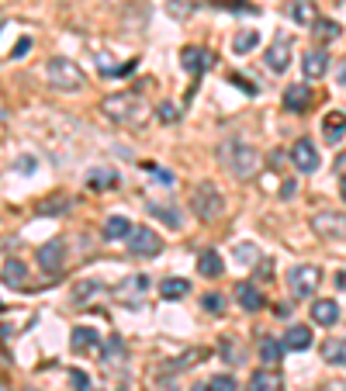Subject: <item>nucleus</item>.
<instances>
[{"label":"nucleus","mask_w":346,"mask_h":391,"mask_svg":"<svg viewBox=\"0 0 346 391\" xmlns=\"http://www.w3.org/2000/svg\"><path fill=\"white\" fill-rule=\"evenodd\" d=\"M177 118H180V114H177V107L173 105H160V122L163 125H173Z\"/></svg>","instance_id":"58836bf2"},{"label":"nucleus","mask_w":346,"mask_h":391,"mask_svg":"<svg viewBox=\"0 0 346 391\" xmlns=\"http://www.w3.org/2000/svg\"><path fill=\"white\" fill-rule=\"evenodd\" d=\"M312 229H315L322 239L340 242V239H346V211H319V215L312 218Z\"/></svg>","instance_id":"423d86ee"},{"label":"nucleus","mask_w":346,"mask_h":391,"mask_svg":"<svg viewBox=\"0 0 346 391\" xmlns=\"http://www.w3.org/2000/svg\"><path fill=\"white\" fill-rule=\"evenodd\" d=\"M18 170H21V173H31V170H35V159L28 156V159H18Z\"/></svg>","instance_id":"79ce46f5"},{"label":"nucleus","mask_w":346,"mask_h":391,"mask_svg":"<svg viewBox=\"0 0 346 391\" xmlns=\"http://www.w3.org/2000/svg\"><path fill=\"white\" fill-rule=\"evenodd\" d=\"M218 159L232 170V177H239V181H246V177H253L256 170H260V153L249 146V142H239V139H229L222 149H218Z\"/></svg>","instance_id":"f257e3e1"},{"label":"nucleus","mask_w":346,"mask_h":391,"mask_svg":"<svg viewBox=\"0 0 346 391\" xmlns=\"http://www.w3.org/2000/svg\"><path fill=\"white\" fill-rule=\"evenodd\" d=\"M198 7H205V0H170L166 4V11L177 18V21H184V18H190Z\"/></svg>","instance_id":"a878e982"},{"label":"nucleus","mask_w":346,"mask_h":391,"mask_svg":"<svg viewBox=\"0 0 346 391\" xmlns=\"http://www.w3.org/2000/svg\"><path fill=\"white\" fill-rule=\"evenodd\" d=\"M322 284V270L315 263H298L288 270V287H291L294 298H312Z\"/></svg>","instance_id":"39448f33"},{"label":"nucleus","mask_w":346,"mask_h":391,"mask_svg":"<svg viewBox=\"0 0 346 391\" xmlns=\"http://www.w3.org/2000/svg\"><path fill=\"white\" fill-rule=\"evenodd\" d=\"M149 211H153L156 218H163L170 229H177V225H180V215H177V208H163V205H156V201H149Z\"/></svg>","instance_id":"2f4dec72"},{"label":"nucleus","mask_w":346,"mask_h":391,"mask_svg":"<svg viewBox=\"0 0 346 391\" xmlns=\"http://www.w3.org/2000/svg\"><path fill=\"white\" fill-rule=\"evenodd\" d=\"M301 73H305V80H319L329 73V55L322 53V49H315V53H305V59H301Z\"/></svg>","instance_id":"ddd939ff"},{"label":"nucleus","mask_w":346,"mask_h":391,"mask_svg":"<svg viewBox=\"0 0 346 391\" xmlns=\"http://www.w3.org/2000/svg\"><path fill=\"white\" fill-rule=\"evenodd\" d=\"M201 305H205V312H212V315H222V312H225V298H222L218 291H208V294L201 298Z\"/></svg>","instance_id":"72a5a7b5"},{"label":"nucleus","mask_w":346,"mask_h":391,"mask_svg":"<svg viewBox=\"0 0 346 391\" xmlns=\"http://www.w3.org/2000/svg\"><path fill=\"white\" fill-rule=\"evenodd\" d=\"M315 35H319L322 42H333V38H340V25H336V21H329V18H319V21H315Z\"/></svg>","instance_id":"7c9ffc66"},{"label":"nucleus","mask_w":346,"mask_h":391,"mask_svg":"<svg viewBox=\"0 0 346 391\" xmlns=\"http://www.w3.org/2000/svg\"><path fill=\"white\" fill-rule=\"evenodd\" d=\"M101 111H104L107 122L114 125H125V122H135V114L142 111V97L135 90H125V94H111L101 101Z\"/></svg>","instance_id":"7ed1b4c3"},{"label":"nucleus","mask_w":346,"mask_h":391,"mask_svg":"<svg viewBox=\"0 0 346 391\" xmlns=\"http://www.w3.org/2000/svg\"><path fill=\"white\" fill-rule=\"evenodd\" d=\"M45 73H49V83H53L55 90H63V94H73V90H83V87H87L83 70L73 63V59H66V55H55V59H49Z\"/></svg>","instance_id":"f03ea898"},{"label":"nucleus","mask_w":346,"mask_h":391,"mask_svg":"<svg viewBox=\"0 0 346 391\" xmlns=\"http://www.w3.org/2000/svg\"><path fill=\"white\" fill-rule=\"evenodd\" d=\"M97 346H101V339H97L94 329H83V326L73 329V336H70V350L73 353H97Z\"/></svg>","instance_id":"2eb2a0df"},{"label":"nucleus","mask_w":346,"mask_h":391,"mask_svg":"<svg viewBox=\"0 0 346 391\" xmlns=\"http://www.w3.org/2000/svg\"><path fill=\"white\" fill-rule=\"evenodd\" d=\"M308 105H312V90H308L305 83H294V87H288V90H284V107H288V111L301 114Z\"/></svg>","instance_id":"f3484780"},{"label":"nucleus","mask_w":346,"mask_h":391,"mask_svg":"<svg viewBox=\"0 0 346 391\" xmlns=\"http://www.w3.org/2000/svg\"><path fill=\"white\" fill-rule=\"evenodd\" d=\"M312 322H315V326H336V322H340V305H336L333 298H319V301L312 305Z\"/></svg>","instance_id":"4468645a"},{"label":"nucleus","mask_w":346,"mask_h":391,"mask_svg":"<svg viewBox=\"0 0 346 391\" xmlns=\"http://www.w3.org/2000/svg\"><path fill=\"white\" fill-rule=\"evenodd\" d=\"M256 45H260V31H239V35L232 38V49H236L239 55L242 53H253Z\"/></svg>","instance_id":"bb28decb"},{"label":"nucleus","mask_w":346,"mask_h":391,"mask_svg":"<svg viewBox=\"0 0 346 391\" xmlns=\"http://www.w3.org/2000/svg\"><path fill=\"white\" fill-rule=\"evenodd\" d=\"M281 357H284V343L266 336L264 343H260V360H264V364H281Z\"/></svg>","instance_id":"5701e85b"},{"label":"nucleus","mask_w":346,"mask_h":391,"mask_svg":"<svg viewBox=\"0 0 346 391\" xmlns=\"http://www.w3.org/2000/svg\"><path fill=\"white\" fill-rule=\"evenodd\" d=\"M288 312H291L288 305H274V315H281V318H288Z\"/></svg>","instance_id":"49530a36"},{"label":"nucleus","mask_w":346,"mask_h":391,"mask_svg":"<svg viewBox=\"0 0 346 391\" xmlns=\"http://www.w3.org/2000/svg\"><path fill=\"white\" fill-rule=\"evenodd\" d=\"M180 66H184L187 73H194V80H198L208 66H215V55L208 49H201V45H187L184 53H180Z\"/></svg>","instance_id":"9d476101"},{"label":"nucleus","mask_w":346,"mask_h":391,"mask_svg":"<svg viewBox=\"0 0 346 391\" xmlns=\"http://www.w3.org/2000/svg\"><path fill=\"white\" fill-rule=\"evenodd\" d=\"M284 350H294V353H301V350H308L312 346V329L308 326H291L288 333H284Z\"/></svg>","instance_id":"6ab92c4d"},{"label":"nucleus","mask_w":346,"mask_h":391,"mask_svg":"<svg viewBox=\"0 0 346 391\" xmlns=\"http://www.w3.org/2000/svg\"><path fill=\"white\" fill-rule=\"evenodd\" d=\"M336 80H340V87H346V59L336 66Z\"/></svg>","instance_id":"37998d69"},{"label":"nucleus","mask_w":346,"mask_h":391,"mask_svg":"<svg viewBox=\"0 0 346 391\" xmlns=\"http://www.w3.org/2000/svg\"><path fill=\"white\" fill-rule=\"evenodd\" d=\"M0 312H4V301H0Z\"/></svg>","instance_id":"3c124183"},{"label":"nucleus","mask_w":346,"mask_h":391,"mask_svg":"<svg viewBox=\"0 0 346 391\" xmlns=\"http://www.w3.org/2000/svg\"><path fill=\"white\" fill-rule=\"evenodd\" d=\"M281 388H284L281 374H277V370H270V367H264V370H253L249 388H246V391H281Z\"/></svg>","instance_id":"dca6fc26"},{"label":"nucleus","mask_w":346,"mask_h":391,"mask_svg":"<svg viewBox=\"0 0 346 391\" xmlns=\"http://www.w3.org/2000/svg\"><path fill=\"white\" fill-rule=\"evenodd\" d=\"M70 205H73V201H70V198H63V201H38V215H55V211H66L70 208Z\"/></svg>","instance_id":"f704fd0d"},{"label":"nucleus","mask_w":346,"mask_h":391,"mask_svg":"<svg viewBox=\"0 0 346 391\" xmlns=\"http://www.w3.org/2000/svg\"><path fill=\"white\" fill-rule=\"evenodd\" d=\"M236 301H239L246 312H260V309H264V294H260V287L246 284V281L236 284Z\"/></svg>","instance_id":"a211bd4d"},{"label":"nucleus","mask_w":346,"mask_h":391,"mask_svg":"<svg viewBox=\"0 0 346 391\" xmlns=\"http://www.w3.org/2000/svg\"><path fill=\"white\" fill-rule=\"evenodd\" d=\"M236 260L239 263H256V246H253V242H239V246H236Z\"/></svg>","instance_id":"c9c22d12"},{"label":"nucleus","mask_w":346,"mask_h":391,"mask_svg":"<svg viewBox=\"0 0 346 391\" xmlns=\"http://www.w3.org/2000/svg\"><path fill=\"white\" fill-rule=\"evenodd\" d=\"M87 183H90L94 191H107V187H118V173H114V170H94Z\"/></svg>","instance_id":"cd10ccee"},{"label":"nucleus","mask_w":346,"mask_h":391,"mask_svg":"<svg viewBox=\"0 0 346 391\" xmlns=\"http://www.w3.org/2000/svg\"><path fill=\"white\" fill-rule=\"evenodd\" d=\"M129 235H132V222H129V218L111 215V218L104 222V239H111V242H114V239H129Z\"/></svg>","instance_id":"4be33fe9"},{"label":"nucleus","mask_w":346,"mask_h":391,"mask_svg":"<svg viewBox=\"0 0 346 391\" xmlns=\"http://www.w3.org/2000/svg\"><path fill=\"white\" fill-rule=\"evenodd\" d=\"M190 391H208V385H205V388H201V385H194V388H190Z\"/></svg>","instance_id":"09e8293b"},{"label":"nucleus","mask_w":346,"mask_h":391,"mask_svg":"<svg viewBox=\"0 0 346 391\" xmlns=\"http://www.w3.org/2000/svg\"><path fill=\"white\" fill-rule=\"evenodd\" d=\"M291 163H294V170L312 173V170H319V149H315L308 139H298L291 146Z\"/></svg>","instance_id":"1a4fd4ad"},{"label":"nucleus","mask_w":346,"mask_h":391,"mask_svg":"<svg viewBox=\"0 0 346 391\" xmlns=\"http://www.w3.org/2000/svg\"><path fill=\"white\" fill-rule=\"evenodd\" d=\"M0 391H11V388H7V385H4V381H0Z\"/></svg>","instance_id":"8fccbe9b"},{"label":"nucleus","mask_w":346,"mask_h":391,"mask_svg":"<svg viewBox=\"0 0 346 391\" xmlns=\"http://www.w3.org/2000/svg\"><path fill=\"white\" fill-rule=\"evenodd\" d=\"M212 7H218V11H236V14H260V7L256 4H246V0H215Z\"/></svg>","instance_id":"c85d7f7f"},{"label":"nucleus","mask_w":346,"mask_h":391,"mask_svg":"<svg viewBox=\"0 0 346 391\" xmlns=\"http://www.w3.org/2000/svg\"><path fill=\"white\" fill-rule=\"evenodd\" d=\"M35 260H38V267H42L45 274H63V267H66V246H63V239L45 242Z\"/></svg>","instance_id":"6e6552de"},{"label":"nucleus","mask_w":346,"mask_h":391,"mask_svg":"<svg viewBox=\"0 0 346 391\" xmlns=\"http://www.w3.org/2000/svg\"><path fill=\"white\" fill-rule=\"evenodd\" d=\"M336 287H340V291H346V270H340V274H336Z\"/></svg>","instance_id":"a18cd8bd"},{"label":"nucleus","mask_w":346,"mask_h":391,"mask_svg":"<svg viewBox=\"0 0 346 391\" xmlns=\"http://www.w3.org/2000/svg\"><path fill=\"white\" fill-rule=\"evenodd\" d=\"M146 170H149V173H153L160 183H166V187L173 183V173H170V170H163V166H156V163H146Z\"/></svg>","instance_id":"e433bc0d"},{"label":"nucleus","mask_w":346,"mask_h":391,"mask_svg":"<svg viewBox=\"0 0 346 391\" xmlns=\"http://www.w3.org/2000/svg\"><path fill=\"white\" fill-rule=\"evenodd\" d=\"M0 277H4V284H7V287L21 291V287H25V281H28V267L21 260H7V263H4V274H0Z\"/></svg>","instance_id":"412c9836"},{"label":"nucleus","mask_w":346,"mask_h":391,"mask_svg":"<svg viewBox=\"0 0 346 391\" xmlns=\"http://www.w3.org/2000/svg\"><path fill=\"white\" fill-rule=\"evenodd\" d=\"M291 18L298 21V25H315V21H319L312 4H294V7H291Z\"/></svg>","instance_id":"c756f323"},{"label":"nucleus","mask_w":346,"mask_h":391,"mask_svg":"<svg viewBox=\"0 0 346 391\" xmlns=\"http://www.w3.org/2000/svg\"><path fill=\"white\" fill-rule=\"evenodd\" d=\"M322 391H346V381H329Z\"/></svg>","instance_id":"c03bdc74"},{"label":"nucleus","mask_w":346,"mask_h":391,"mask_svg":"<svg viewBox=\"0 0 346 391\" xmlns=\"http://www.w3.org/2000/svg\"><path fill=\"white\" fill-rule=\"evenodd\" d=\"M129 250H132L135 257H160L163 239L153 232V229L139 225V229H132V235H129Z\"/></svg>","instance_id":"0eeeda50"},{"label":"nucleus","mask_w":346,"mask_h":391,"mask_svg":"<svg viewBox=\"0 0 346 391\" xmlns=\"http://www.w3.org/2000/svg\"><path fill=\"white\" fill-rule=\"evenodd\" d=\"M222 211H225L222 191H218L212 181L198 183V187H194V215L205 218V222H215V218H222Z\"/></svg>","instance_id":"20e7f679"},{"label":"nucleus","mask_w":346,"mask_h":391,"mask_svg":"<svg viewBox=\"0 0 346 391\" xmlns=\"http://www.w3.org/2000/svg\"><path fill=\"white\" fill-rule=\"evenodd\" d=\"M208 391H239V385H236L232 374H215L212 381H208Z\"/></svg>","instance_id":"473e14b6"},{"label":"nucleus","mask_w":346,"mask_h":391,"mask_svg":"<svg viewBox=\"0 0 346 391\" xmlns=\"http://www.w3.org/2000/svg\"><path fill=\"white\" fill-rule=\"evenodd\" d=\"M340 194H343V201H346V177H343V183H340Z\"/></svg>","instance_id":"de8ad7c7"},{"label":"nucleus","mask_w":346,"mask_h":391,"mask_svg":"<svg viewBox=\"0 0 346 391\" xmlns=\"http://www.w3.org/2000/svg\"><path fill=\"white\" fill-rule=\"evenodd\" d=\"M187 291H190V284H187L184 277H170V281H163L160 284L163 301H177V298H184Z\"/></svg>","instance_id":"b1692460"},{"label":"nucleus","mask_w":346,"mask_h":391,"mask_svg":"<svg viewBox=\"0 0 346 391\" xmlns=\"http://www.w3.org/2000/svg\"><path fill=\"white\" fill-rule=\"evenodd\" d=\"M322 357H325L329 364L346 367V339H329V343L322 346Z\"/></svg>","instance_id":"393cba45"},{"label":"nucleus","mask_w":346,"mask_h":391,"mask_svg":"<svg viewBox=\"0 0 346 391\" xmlns=\"http://www.w3.org/2000/svg\"><path fill=\"white\" fill-rule=\"evenodd\" d=\"M288 63H291V38H288V35H281V38L266 49V66H270L274 73H284V70H288Z\"/></svg>","instance_id":"9b49d317"},{"label":"nucleus","mask_w":346,"mask_h":391,"mask_svg":"<svg viewBox=\"0 0 346 391\" xmlns=\"http://www.w3.org/2000/svg\"><path fill=\"white\" fill-rule=\"evenodd\" d=\"M198 274H201V277H222V274H225L222 253H215V250H205V253L198 257Z\"/></svg>","instance_id":"aec40b11"},{"label":"nucleus","mask_w":346,"mask_h":391,"mask_svg":"<svg viewBox=\"0 0 346 391\" xmlns=\"http://www.w3.org/2000/svg\"><path fill=\"white\" fill-rule=\"evenodd\" d=\"M322 135H325L329 146L343 142L346 139V114L343 111H329V114H325V122H322Z\"/></svg>","instance_id":"f8f14e48"},{"label":"nucleus","mask_w":346,"mask_h":391,"mask_svg":"<svg viewBox=\"0 0 346 391\" xmlns=\"http://www.w3.org/2000/svg\"><path fill=\"white\" fill-rule=\"evenodd\" d=\"M70 377H73V385H77V388H80V391H87V388H90V377H87V374H80V370H73Z\"/></svg>","instance_id":"ea45409f"},{"label":"nucleus","mask_w":346,"mask_h":391,"mask_svg":"<svg viewBox=\"0 0 346 391\" xmlns=\"http://www.w3.org/2000/svg\"><path fill=\"white\" fill-rule=\"evenodd\" d=\"M25 53H31V38H21V42L14 45V59H21Z\"/></svg>","instance_id":"a19ab883"},{"label":"nucleus","mask_w":346,"mask_h":391,"mask_svg":"<svg viewBox=\"0 0 346 391\" xmlns=\"http://www.w3.org/2000/svg\"><path fill=\"white\" fill-rule=\"evenodd\" d=\"M232 83H236V87H239L242 94H249V97H253V94H256V83H253V80H246V77H239V73H232Z\"/></svg>","instance_id":"4c0bfd02"}]
</instances>
